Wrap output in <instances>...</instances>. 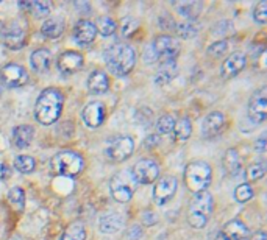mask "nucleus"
Returning <instances> with one entry per match:
<instances>
[{
  "label": "nucleus",
  "mask_w": 267,
  "mask_h": 240,
  "mask_svg": "<svg viewBox=\"0 0 267 240\" xmlns=\"http://www.w3.org/2000/svg\"><path fill=\"white\" fill-rule=\"evenodd\" d=\"M174 138L175 141L178 142H186L189 138H191V133H192V125H191V120L188 117H180L175 125H174Z\"/></svg>",
  "instance_id": "26"
},
{
  "label": "nucleus",
  "mask_w": 267,
  "mask_h": 240,
  "mask_svg": "<svg viewBox=\"0 0 267 240\" xmlns=\"http://www.w3.org/2000/svg\"><path fill=\"white\" fill-rule=\"evenodd\" d=\"M105 116H107V109L104 103H100V101L88 103L83 108V111H81V119H83V122L89 128H98L105 122Z\"/></svg>",
  "instance_id": "14"
},
{
  "label": "nucleus",
  "mask_w": 267,
  "mask_h": 240,
  "mask_svg": "<svg viewBox=\"0 0 267 240\" xmlns=\"http://www.w3.org/2000/svg\"><path fill=\"white\" fill-rule=\"evenodd\" d=\"M255 150L259 151V153H264V151H265V139H264V136H262L259 141H256V144H255Z\"/></svg>",
  "instance_id": "47"
},
{
  "label": "nucleus",
  "mask_w": 267,
  "mask_h": 240,
  "mask_svg": "<svg viewBox=\"0 0 267 240\" xmlns=\"http://www.w3.org/2000/svg\"><path fill=\"white\" fill-rule=\"evenodd\" d=\"M131 173H133V178L138 184H152L159 177V165L156 161L149 159V158L139 159L135 164Z\"/></svg>",
  "instance_id": "10"
},
{
  "label": "nucleus",
  "mask_w": 267,
  "mask_h": 240,
  "mask_svg": "<svg viewBox=\"0 0 267 240\" xmlns=\"http://www.w3.org/2000/svg\"><path fill=\"white\" fill-rule=\"evenodd\" d=\"M225 116L220 111H213L205 117L202 123V136L207 139H213L217 134H220L225 128Z\"/></svg>",
  "instance_id": "15"
},
{
  "label": "nucleus",
  "mask_w": 267,
  "mask_h": 240,
  "mask_svg": "<svg viewBox=\"0 0 267 240\" xmlns=\"http://www.w3.org/2000/svg\"><path fill=\"white\" fill-rule=\"evenodd\" d=\"M95 30L102 35V36H111L116 30H117V24L108 16H102L95 20Z\"/></svg>",
  "instance_id": "31"
},
{
  "label": "nucleus",
  "mask_w": 267,
  "mask_h": 240,
  "mask_svg": "<svg viewBox=\"0 0 267 240\" xmlns=\"http://www.w3.org/2000/svg\"><path fill=\"white\" fill-rule=\"evenodd\" d=\"M141 237H142V228L138 226V225L131 226V228L127 231V238H128V240H139Z\"/></svg>",
  "instance_id": "44"
},
{
  "label": "nucleus",
  "mask_w": 267,
  "mask_h": 240,
  "mask_svg": "<svg viewBox=\"0 0 267 240\" xmlns=\"http://www.w3.org/2000/svg\"><path fill=\"white\" fill-rule=\"evenodd\" d=\"M0 95H2V86H0Z\"/></svg>",
  "instance_id": "50"
},
{
  "label": "nucleus",
  "mask_w": 267,
  "mask_h": 240,
  "mask_svg": "<svg viewBox=\"0 0 267 240\" xmlns=\"http://www.w3.org/2000/svg\"><path fill=\"white\" fill-rule=\"evenodd\" d=\"M250 240H267L265 238V231H258V232H255L252 237H250Z\"/></svg>",
  "instance_id": "48"
},
{
  "label": "nucleus",
  "mask_w": 267,
  "mask_h": 240,
  "mask_svg": "<svg viewBox=\"0 0 267 240\" xmlns=\"http://www.w3.org/2000/svg\"><path fill=\"white\" fill-rule=\"evenodd\" d=\"M220 232L227 240H247L249 238V226L242 220H238V218L225 223Z\"/></svg>",
  "instance_id": "19"
},
{
  "label": "nucleus",
  "mask_w": 267,
  "mask_h": 240,
  "mask_svg": "<svg viewBox=\"0 0 267 240\" xmlns=\"http://www.w3.org/2000/svg\"><path fill=\"white\" fill-rule=\"evenodd\" d=\"M8 200L17 209H24V204H25V192L22 190V187L14 186L8 192Z\"/></svg>",
  "instance_id": "34"
},
{
  "label": "nucleus",
  "mask_w": 267,
  "mask_h": 240,
  "mask_svg": "<svg viewBox=\"0 0 267 240\" xmlns=\"http://www.w3.org/2000/svg\"><path fill=\"white\" fill-rule=\"evenodd\" d=\"M108 69L116 77L128 75L136 64V52L128 44H114L105 52Z\"/></svg>",
  "instance_id": "2"
},
{
  "label": "nucleus",
  "mask_w": 267,
  "mask_h": 240,
  "mask_svg": "<svg viewBox=\"0 0 267 240\" xmlns=\"http://www.w3.org/2000/svg\"><path fill=\"white\" fill-rule=\"evenodd\" d=\"M11 177V170L7 164L0 162V181H5Z\"/></svg>",
  "instance_id": "45"
},
{
  "label": "nucleus",
  "mask_w": 267,
  "mask_h": 240,
  "mask_svg": "<svg viewBox=\"0 0 267 240\" xmlns=\"http://www.w3.org/2000/svg\"><path fill=\"white\" fill-rule=\"evenodd\" d=\"M253 17H255L256 22H259V24H265V20H267V4L264 2V0L256 5Z\"/></svg>",
  "instance_id": "40"
},
{
  "label": "nucleus",
  "mask_w": 267,
  "mask_h": 240,
  "mask_svg": "<svg viewBox=\"0 0 267 240\" xmlns=\"http://www.w3.org/2000/svg\"><path fill=\"white\" fill-rule=\"evenodd\" d=\"M142 59L146 61L147 64H153L155 61H158V59H156V53H155V50H153V47H152V44H149V46L146 47V50H144Z\"/></svg>",
  "instance_id": "42"
},
{
  "label": "nucleus",
  "mask_w": 267,
  "mask_h": 240,
  "mask_svg": "<svg viewBox=\"0 0 267 240\" xmlns=\"http://www.w3.org/2000/svg\"><path fill=\"white\" fill-rule=\"evenodd\" d=\"M175 8L183 17H186L188 20H194L202 10V4L200 2H181V4H175Z\"/></svg>",
  "instance_id": "29"
},
{
  "label": "nucleus",
  "mask_w": 267,
  "mask_h": 240,
  "mask_svg": "<svg viewBox=\"0 0 267 240\" xmlns=\"http://www.w3.org/2000/svg\"><path fill=\"white\" fill-rule=\"evenodd\" d=\"M265 114H267V97H265V89L262 87L261 91H258L252 97L249 103V117L255 123H259L265 120Z\"/></svg>",
  "instance_id": "17"
},
{
  "label": "nucleus",
  "mask_w": 267,
  "mask_h": 240,
  "mask_svg": "<svg viewBox=\"0 0 267 240\" xmlns=\"http://www.w3.org/2000/svg\"><path fill=\"white\" fill-rule=\"evenodd\" d=\"M95 35H97V30H95L94 22H91L88 19H81L77 22V25L74 28V39L78 44H81V46H88V44H91L95 39Z\"/></svg>",
  "instance_id": "18"
},
{
  "label": "nucleus",
  "mask_w": 267,
  "mask_h": 240,
  "mask_svg": "<svg viewBox=\"0 0 267 240\" xmlns=\"http://www.w3.org/2000/svg\"><path fill=\"white\" fill-rule=\"evenodd\" d=\"M213 180V170L208 162L205 161H194L184 168V184L192 192L200 193L205 192Z\"/></svg>",
  "instance_id": "4"
},
{
  "label": "nucleus",
  "mask_w": 267,
  "mask_h": 240,
  "mask_svg": "<svg viewBox=\"0 0 267 240\" xmlns=\"http://www.w3.org/2000/svg\"><path fill=\"white\" fill-rule=\"evenodd\" d=\"M64 95L56 87H47L39 94L35 105V117L41 125H53L63 111Z\"/></svg>",
  "instance_id": "1"
},
{
  "label": "nucleus",
  "mask_w": 267,
  "mask_h": 240,
  "mask_svg": "<svg viewBox=\"0 0 267 240\" xmlns=\"http://www.w3.org/2000/svg\"><path fill=\"white\" fill-rule=\"evenodd\" d=\"M139 28V22L133 17H125L124 20H122V24H120V30H122V35L130 38L135 35V31Z\"/></svg>",
  "instance_id": "37"
},
{
  "label": "nucleus",
  "mask_w": 267,
  "mask_h": 240,
  "mask_svg": "<svg viewBox=\"0 0 267 240\" xmlns=\"http://www.w3.org/2000/svg\"><path fill=\"white\" fill-rule=\"evenodd\" d=\"M28 80V72L17 62H8L0 69V83L10 87V89H17V87L25 86Z\"/></svg>",
  "instance_id": "7"
},
{
  "label": "nucleus",
  "mask_w": 267,
  "mask_h": 240,
  "mask_svg": "<svg viewBox=\"0 0 267 240\" xmlns=\"http://www.w3.org/2000/svg\"><path fill=\"white\" fill-rule=\"evenodd\" d=\"M35 138V129L30 125H19L13 129V145L16 148H27Z\"/></svg>",
  "instance_id": "22"
},
{
  "label": "nucleus",
  "mask_w": 267,
  "mask_h": 240,
  "mask_svg": "<svg viewBox=\"0 0 267 240\" xmlns=\"http://www.w3.org/2000/svg\"><path fill=\"white\" fill-rule=\"evenodd\" d=\"M175 31L178 35V38L181 39H191L192 36H195L198 33V25L195 20H184L181 24L175 25Z\"/></svg>",
  "instance_id": "30"
},
{
  "label": "nucleus",
  "mask_w": 267,
  "mask_h": 240,
  "mask_svg": "<svg viewBox=\"0 0 267 240\" xmlns=\"http://www.w3.org/2000/svg\"><path fill=\"white\" fill-rule=\"evenodd\" d=\"M174 125H175V119L171 114H162L158 122H156V129L159 134H171L174 131Z\"/></svg>",
  "instance_id": "35"
},
{
  "label": "nucleus",
  "mask_w": 267,
  "mask_h": 240,
  "mask_svg": "<svg viewBox=\"0 0 267 240\" xmlns=\"http://www.w3.org/2000/svg\"><path fill=\"white\" fill-rule=\"evenodd\" d=\"M152 47L159 62L175 61V58L180 53V41L169 35H161L152 42Z\"/></svg>",
  "instance_id": "8"
},
{
  "label": "nucleus",
  "mask_w": 267,
  "mask_h": 240,
  "mask_svg": "<svg viewBox=\"0 0 267 240\" xmlns=\"http://www.w3.org/2000/svg\"><path fill=\"white\" fill-rule=\"evenodd\" d=\"M214 240H227V238H225V237L222 235V232H219V234H217V237H216Z\"/></svg>",
  "instance_id": "49"
},
{
  "label": "nucleus",
  "mask_w": 267,
  "mask_h": 240,
  "mask_svg": "<svg viewBox=\"0 0 267 240\" xmlns=\"http://www.w3.org/2000/svg\"><path fill=\"white\" fill-rule=\"evenodd\" d=\"M264 173H265V167L262 162H253L249 165L247 168V177L249 180L252 181H256V180H261L264 177Z\"/></svg>",
  "instance_id": "38"
},
{
  "label": "nucleus",
  "mask_w": 267,
  "mask_h": 240,
  "mask_svg": "<svg viewBox=\"0 0 267 240\" xmlns=\"http://www.w3.org/2000/svg\"><path fill=\"white\" fill-rule=\"evenodd\" d=\"M177 187H178V181L172 175L159 177L153 187V201L158 206H164L175 195Z\"/></svg>",
  "instance_id": "11"
},
{
  "label": "nucleus",
  "mask_w": 267,
  "mask_h": 240,
  "mask_svg": "<svg viewBox=\"0 0 267 240\" xmlns=\"http://www.w3.org/2000/svg\"><path fill=\"white\" fill-rule=\"evenodd\" d=\"M245 65H247V56H245L242 52H235L223 61L222 67H220V75H222V78L236 77L239 72H242L245 69Z\"/></svg>",
  "instance_id": "16"
},
{
  "label": "nucleus",
  "mask_w": 267,
  "mask_h": 240,
  "mask_svg": "<svg viewBox=\"0 0 267 240\" xmlns=\"http://www.w3.org/2000/svg\"><path fill=\"white\" fill-rule=\"evenodd\" d=\"M52 168L56 175H61V177L77 178L85 168V159L72 150H63L53 156Z\"/></svg>",
  "instance_id": "5"
},
{
  "label": "nucleus",
  "mask_w": 267,
  "mask_h": 240,
  "mask_svg": "<svg viewBox=\"0 0 267 240\" xmlns=\"http://www.w3.org/2000/svg\"><path fill=\"white\" fill-rule=\"evenodd\" d=\"M28 11L35 17H46L50 13V4L49 2H41V0H35V2H30Z\"/></svg>",
  "instance_id": "36"
},
{
  "label": "nucleus",
  "mask_w": 267,
  "mask_h": 240,
  "mask_svg": "<svg viewBox=\"0 0 267 240\" xmlns=\"http://www.w3.org/2000/svg\"><path fill=\"white\" fill-rule=\"evenodd\" d=\"M253 187L247 183H241L236 189H235V198L238 203H247L253 198Z\"/></svg>",
  "instance_id": "33"
},
{
  "label": "nucleus",
  "mask_w": 267,
  "mask_h": 240,
  "mask_svg": "<svg viewBox=\"0 0 267 240\" xmlns=\"http://www.w3.org/2000/svg\"><path fill=\"white\" fill-rule=\"evenodd\" d=\"M63 31H64V22L59 17H50V19L44 20L43 27H41V33L49 39L59 38L61 35H63Z\"/></svg>",
  "instance_id": "25"
},
{
  "label": "nucleus",
  "mask_w": 267,
  "mask_h": 240,
  "mask_svg": "<svg viewBox=\"0 0 267 240\" xmlns=\"http://www.w3.org/2000/svg\"><path fill=\"white\" fill-rule=\"evenodd\" d=\"M159 144V136H156V134H150L147 139H146V147H156Z\"/></svg>",
  "instance_id": "46"
},
{
  "label": "nucleus",
  "mask_w": 267,
  "mask_h": 240,
  "mask_svg": "<svg viewBox=\"0 0 267 240\" xmlns=\"http://www.w3.org/2000/svg\"><path fill=\"white\" fill-rule=\"evenodd\" d=\"M135 150V141L130 136H119L114 141L110 142V145L107 147V156L108 159H111L113 162H122L128 159L133 155Z\"/></svg>",
  "instance_id": "9"
},
{
  "label": "nucleus",
  "mask_w": 267,
  "mask_h": 240,
  "mask_svg": "<svg viewBox=\"0 0 267 240\" xmlns=\"http://www.w3.org/2000/svg\"><path fill=\"white\" fill-rule=\"evenodd\" d=\"M213 208H214L213 195L208 190L194 193L191 204H189V212H188L189 225L195 229H203L208 223V218L213 212Z\"/></svg>",
  "instance_id": "3"
},
{
  "label": "nucleus",
  "mask_w": 267,
  "mask_h": 240,
  "mask_svg": "<svg viewBox=\"0 0 267 240\" xmlns=\"http://www.w3.org/2000/svg\"><path fill=\"white\" fill-rule=\"evenodd\" d=\"M83 62H85V59H83V55L81 53L74 52V50H66L58 56L56 67L63 77H71L83 67Z\"/></svg>",
  "instance_id": "12"
},
{
  "label": "nucleus",
  "mask_w": 267,
  "mask_h": 240,
  "mask_svg": "<svg viewBox=\"0 0 267 240\" xmlns=\"http://www.w3.org/2000/svg\"><path fill=\"white\" fill-rule=\"evenodd\" d=\"M35 167H36V161L28 155H19L14 159V168L20 173H30L35 170Z\"/></svg>",
  "instance_id": "32"
},
{
  "label": "nucleus",
  "mask_w": 267,
  "mask_h": 240,
  "mask_svg": "<svg viewBox=\"0 0 267 240\" xmlns=\"http://www.w3.org/2000/svg\"><path fill=\"white\" fill-rule=\"evenodd\" d=\"M88 89L91 94L100 95L105 94L110 89V80L104 71H94L88 78Z\"/></svg>",
  "instance_id": "21"
},
{
  "label": "nucleus",
  "mask_w": 267,
  "mask_h": 240,
  "mask_svg": "<svg viewBox=\"0 0 267 240\" xmlns=\"http://www.w3.org/2000/svg\"><path fill=\"white\" fill-rule=\"evenodd\" d=\"M228 49V42L227 41H216L214 44H211L210 49H208V53L214 58H219L222 56L225 52Z\"/></svg>",
  "instance_id": "39"
},
{
  "label": "nucleus",
  "mask_w": 267,
  "mask_h": 240,
  "mask_svg": "<svg viewBox=\"0 0 267 240\" xmlns=\"http://www.w3.org/2000/svg\"><path fill=\"white\" fill-rule=\"evenodd\" d=\"M2 36H4V44L11 49V50H17L25 44V28L20 25L19 20H13L8 25L4 27L2 30Z\"/></svg>",
  "instance_id": "13"
},
{
  "label": "nucleus",
  "mask_w": 267,
  "mask_h": 240,
  "mask_svg": "<svg viewBox=\"0 0 267 240\" xmlns=\"http://www.w3.org/2000/svg\"><path fill=\"white\" fill-rule=\"evenodd\" d=\"M222 167L225 170V173L228 175H236L241 170V158L239 153L236 150H227V153L222 158Z\"/></svg>",
  "instance_id": "27"
},
{
  "label": "nucleus",
  "mask_w": 267,
  "mask_h": 240,
  "mask_svg": "<svg viewBox=\"0 0 267 240\" xmlns=\"http://www.w3.org/2000/svg\"><path fill=\"white\" fill-rule=\"evenodd\" d=\"M159 25H161L162 30H175V25H177V24H175L174 19H172L171 16L164 14V16L159 17Z\"/></svg>",
  "instance_id": "41"
},
{
  "label": "nucleus",
  "mask_w": 267,
  "mask_h": 240,
  "mask_svg": "<svg viewBox=\"0 0 267 240\" xmlns=\"http://www.w3.org/2000/svg\"><path fill=\"white\" fill-rule=\"evenodd\" d=\"M59 240H86V228L81 222H72L64 232L61 234Z\"/></svg>",
  "instance_id": "28"
},
{
  "label": "nucleus",
  "mask_w": 267,
  "mask_h": 240,
  "mask_svg": "<svg viewBox=\"0 0 267 240\" xmlns=\"http://www.w3.org/2000/svg\"><path fill=\"white\" fill-rule=\"evenodd\" d=\"M142 222L146 226H152L158 222V217L152 211H146V212H142Z\"/></svg>",
  "instance_id": "43"
},
{
  "label": "nucleus",
  "mask_w": 267,
  "mask_h": 240,
  "mask_svg": "<svg viewBox=\"0 0 267 240\" xmlns=\"http://www.w3.org/2000/svg\"><path fill=\"white\" fill-rule=\"evenodd\" d=\"M178 74V65L177 61H166V62H161L159 67L155 74V83L158 86H164L171 83Z\"/></svg>",
  "instance_id": "23"
},
{
  "label": "nucleus",
  "mask_w": 267,
  "mask_h": 240,
  "mask_svg": "<svg viewBox=\"0 0 267 240\" xmlns=\"http://www.w3.org/2000/svg\"><path fill=\"white\" fill-rule=\"evenodd\" d=\"M136 186L138 183L133 178L131 170H120L110 181V192L117 203H128L133 198Z\"/></svg>",
  "instance_id": "6"
},
{
  "label": "nucleus",
  "mask_w": 267,
  "mask_h": 240,
  "mask_svg": "<svg viewBox=\"0 0 267 240\" xmlns=\"http://www.w3.org/2000/svg\"><path fill=\"white\" fill-rule=\"evenodd\" d=\"M125 225V218L117 212L104 214L98 220V229L104 234H114Z\"/></svg>",
  "instance_id": "20"
},
{
  "label": "nucleus",
  "mask_w": 267,
  "mask_h": 240,
  "mask_svg": "<svg viewBox=\"0 0 267 240\" xmlns=\"http://www.w3.org/2000/svg\"><path fill=\"white\" fill-rule=\"evenodd\" d=\"M30 64L31 67L39 72V74H44L50 69V64H52V53L49 49H38L31 53L30 56Z\"/></svg>",
  "instance_id": "24"
}]
</instances>
